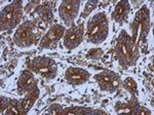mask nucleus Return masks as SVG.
Wrapping results in <instances>:
<instances>
[{"instance_id": "nucleus-1", "label": "nucleus", "mask_w": 154, "mask_h": 115, "mask_svg": "<svg viewBox=\"0 0 154 115\" xmlns=\"http://www.w3.org/2000/svg\"><path fill=\"white\" fill-rule=\"evenodd\" d=\"M108 20L104 12H99L89 20L86 30V39L94 44L102 43L108 36Z\"/></svg>"}, {"instance_id": "nucleus-2", "label": "nucleus", "mask_w": 154, "mask_h": 115, "mask_svg": "<svg viewBox=\"0 0 154 115\" xmlns=\"http://www.w3.org/2000/svg\"><path fill=\"white\" fill-rule=\"evenodd\" d=\"M134 47H135V41L128 36L125 30H122L119 34L116 44V58L123 68L130 67L135 63L136 58Z\"/></svg>"}, {"instance_id": "nucleus-3", "label": "nucleus", "mask_w": 154, "mask_h": 115, "mask_svg": "<svg viewBox=\"0 0 154 115\" xmlns=\"http://www.w3.org/2000/svg\"><path fill=\"white\" fill-rule=\"evenodd\" d=\"M23 17L22 3L20 1H14L8 4L1 11V31H9L16 28L20 24Z\"/></svg>"}, {"instance_id": "nucleus-4", "label": "nucleus", "mask_w": 154, "mask_h": 115, "mask_svg": "<svg viewBox=\"0 0 154 115\" xmlns=\"http://www.w3.org/2000/svg\"><path fill=\"white\" fill-rule=\"evenodd\" d=\"M37 25L34 21H26L20 25L14 35V41L20 47H28L37 40Z\"/></svg>"}, {"instance_id": "nucleus-5", "label": "nucleus", "mask_w": 154, "mask_h": 115, "mask_svg": "<svg viewBox=\"0 0 154 115\" xmlns=\"http://www.w3.org/2000/svg\"><path fill=\"white\" fill-rule=\"evenodd\" d=\"M31 68L46 79H53L57 75V64L48 57H36L31 61Z\"/></svg>"}, {"instance_id": "nucleus-6", "label": "nucleus", "mask_w": 154, "mask_h": 115, "mask_svg": "<svg viewBox=\"0 0 154 115\" xmlns=\"http://www.w3.org/2000/svg\"><path fill=\"white\" fill-rule=\"evenodd\" d=\"M95 80L98 82L102 91L108 92H115L120 84V79L118 75L115 72L109 71V70L102 71L95 75Z\"/></svg>"}, {"instance_id": "nucleus-7", "label": "nucleus", "mask_w": 154, "mask_h": 115, "mask_svg": "<svg viewBox=\"0 0 154 115\" xmlns=\"http://www.w3.org/2000/svg\"><path fill=\"white\" fill-rule=\"evenodd\" d=\"M84 37L83 24L70 27L64 34V46L67 49H74L82 42Z\"/></svg>"}, {"instance_id": "nucleus-8", "label": "nucleus", "mask_w": 154, "mask_h": 115, "mask_svg": "<svg viewBox=\"0 0 154 115\" xmlns=\"http://www.w3.org/2000/svg\"><path fill=\"white\" fill-rule=\"evenodd\" d=\"M80 2L78 0H66L60 5L59 14L66 25H72L78 14Z\"/></svg>"}, {"instance_id": "nucleus-9", "label": "nucleus", "mask_w": 154, "mask_h": 115, "mask_svg": "<svg viewBox=\"0 0 154 115\" xmlns=\"http://www.w3.org/2000/svg\"><path fill=\"white\" fill-rule=\"evenodd\" d=\"M65 34V28L62 25H54L51 29L46 32V34L42 37L40 41V48H51V47L56 46L60 39Z\"/></svg>"}, {"instance_id": "nucleus-10", "label": "nucleus", "mask_w": 154, "mask_h": 115, "mask_svg": "<svg viewBox=\"0 0 154 115\" xmlns=\"http://www.w3.org/2000/svg\"><path fill=\"white\" fill-rule=\"evenodd\" d=\"M91 74L82 68H68L65 72V79L67 82L73 85H80L85 83L89 79Z\"/></svg>"}, {"instance_id": "nucleus-11", "label": "nucleus", "mask_w": 154, "mask_h": 115, "mask_svg": "<svg viewBox=\"0 0 154 115\" xmlns=\"http://www.w3.org/2000/svg\"><path fill=\"white\" fill-rule=\"evenodd\" d=\"M36 89V79L35 76L28 70L22 72L21 76L18 80V89L20 94L23 92H29Z\"/></svg>"}, {"instance_id": "nucleus-12", "label": "nucleus", "mask_w": 154, "mask_h": 115, "mask_svg": "<svg viewBox=\"0 0 154 115\" xmlns=\"http://www.w3.org/2000/svg\"><path fill=\"white\" fill-rule=\"evenodd\" d=\"M131 11V6L128 1H119L116 4L114 11L112 12V19L116 23L122 25L128 21V14Z\"/></svg>"}, {"instance_id": "nucleus-13", "label": "nucleus", "mask_w": 154, "mask_h": 115, "mask_svg": "<svg viewBox=\"0 0 154 115\" xmlns=\"http://www.w3.org/2000/svg\"><path fill=\"white\" fill-rule=\"evenodd\" d=\"M51 5L54 6V3H51V2H44V3L40 4V5L34 7L36 14L46 24L51 23L54 20V12H53V8H51Z\"/></svg>"}, {"instance_id": "nucleus-14", "label": "nucleus", "mask_w": 154, "mask_h": 115, "mask_svg": "<svg viewBox=\"0 0 154 115\" xmlns=\"http://www.w3.org/2000/svg\"><path fill=\"white\" fill-rule=\"evenodd\" d=\"M38 97H39V89L36 87V89H34L33 91L29 92L28 95L23 99V101H21L24 114H26L27 112L32 108V106H33L34 103L36 102V100L38 99Z\"/></svg>"}, {"instance_id": "nucleus-15", "label": "nucleus", "mask_w": 154, "mask_h": 115, "mask_svg": "<svg viewBox=\"0 0 154 115\" xmlns=\"http://www.w3.org/2000/svg\"><path fill=\"white\" fill-rule=\"evenodd\" d=\"M2 114H24L23 108H22V102L11 99L8 106Z\"/></svg>"}, {"instance_id": "nucleus-16", "label": "nucleus", "mask_w": 154, "mask_h": 115, "mask_svg": "<svg viewBox=\"0 0 154 115\" xmlns=\"http://www.w3.org/2000/svg\"><path fill=\"white\" fill-rule=\"evenodd\" d=\"M94 113H104V112L94 111V110L85 108V107H72L71 109L62 110L61 114H94Z\"/></svg>"}, {"instance_id": "nucleus-17", "label": "nucleus", "mask_w": 154, "mask_h": 115, "mask_svg": "<svg viewBox=\"0 0 154 115\" xmlns=\"http://www.w3.org/2000/svg\"><path fill=\"white\" fill-rule=\"evenodd\" d=\"M123 84H125V87L130 92L136 95V96L138 95V92H137L138 87H137V83H136L135 79H133L131 77H128V78L125 80V82H123Z\"/></svg>"}, {"instance_id": "nucleus-18", "label": "nucleus", "mask_w": 154, "mask_h": 115, "mask_svg": "<svg viewBox=\"0 0 154 115\" xmlns=\"http://www.w3.org/2000/svg\"><path fill=\"white\" fill-rule=\"evenodd\" d=\"M97 5H98V1H96V0H94V1H88L85 3V6H84V9H83V12H82V14H81V17H86L88 16H89V14H91V11L97 7Z\"/></svg>"}, {"instance_id": "nucleus-19", "label": "nucleus", "mask_w": 154, "mask_h": 115, "mask_svg": "<svg viewBox=\"0 0 154 115\" xmlns=\"http://www.w3.org/2000/svg\"><path fill=\"white\" fill-rule=\"evenodd\" d=\"M102 54H103V51L100 48H94L88 51V57L91 58V59H100Z\"/></svg>"}, {"instance_id": "nucleus-20", "label": "nucleus", "mask_w": 154, "mask_h": 115, "mask_svg": "<svg viewBox=\"0 0 154 115\" xmlns=\"http://www.w3.org/2000/svg\"><path fill=\"white\" fill-rule=\"evenodd\" d=\"M9 101H11V99L8 98H4V97H1V114L3 113V111L7 108V106H8L9 104Z\"/></svg>"}, {"instance_id": "nucleus-21", "label": "nucleus", "mask_w": 154, "mask_h": 115, "mask_svg": "<svg viewBox=\"0 0 154 115\" xmlns=\"http://www.w3.org/2000/svg\"><path fill=\"white\" fill-rule=\"evenodd\" d=\"M48 113H53V114H61L62 113V109L59 105H53L51 106V108L48 110Z\"/></svg>"}]
</instances>
